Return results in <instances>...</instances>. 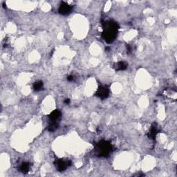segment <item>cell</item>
<instances>
[{
  "label": "cell",
  "mask_w": 177,
  "mask_h": 177,
  "mask_svg": "<svg viewBox=\"0 0 177 177\" xmlns=\"http://www.w3.org/2000/svg\"><path fill=\"white\" fill-rule=\"evenodd\" d=\"M103 32L102 38L107 43H112L117 38L119 26L118 23L113 20H107L102 22Z\"/></svg>",
  "instance_id": "1"
},
{
  "label": "cell",
  "mask_w": 177,
  "mask_h": 177,
  "mask_svg": "<svg viewBox=\"0 0 177 177\" xmlns=\"http://www.w3.org/2000/svg\"><path fill=\"white\" fill-rule=\"evenodd\" d=\"M95 150L98 157L106 158L114 150V147L109 141L102 140L96 145Z\"/></svg>",
  "instance_id": "2"
},
{
  "label": "cell",
  "mask_w": 177,
  "mask_h": 177,
  "mask_svg": "<svg viewBox=\"0 0 177 177\" xmlns=\"http://www.w3.org/2000/svg\"><path fill=\"white\" fill-rule=\"evenodd\" d=\"M55 165L57 170L61 172L70 167L71 165V160L67 158H58L55 161Z\"/></svg>",
  "instance_id": "3"
},
{
  "label": "cell",
  "mask_w": 177,
  "mask_h": 177,
  "mask_svg": "<svg viewBox=\"0 0 177 177\" xmlns=\"http://www.w3.org/2000/svg\"><path fill=\"white\" fill-rule=\"evenodd\" d=\"M110 94V89L109 86L107 85H100L95 94V96L100 98L102 100L106 99L109 97Z\"/></svg>",
  "instance_id": "4"
},
{
  "label": "cell",
  "mask_w": 177,
  "mask_h": 177,
  "mask_svg": "<svg viewBox=\"0 0 177 177\" xmlns=\"http://www.w3.org/2000/svg\"><path fill=\"white\" fill-rule=\"evenodd\" d=\"M73 10V6L71 5L67 4V2H62L60 4L59 9H58V11H59L60 14L62 15H67L70 14Z\"/></svg>",
  "instance_id": "5"
},
{
  "label": "cell",
  "mask_w": 177,
  "mask_h": 177,
  "mask_svg": "<svg viewBox=\"0 0 177 177\" xmlns=\"http://www.w3.org/2000/svg\"><path fill=\"white\" fill-rule=\"evenodd\" d=\"M160 131V129L159 127H158V126L157 125V123H154L152 125L151 127H150L149 132H148V138L149 139H152V140H154L156 136H157V134H158V132Z\"/></svg>",
  "instance_id": "6"
},
{
  "label": "cell",
  "mask_w": 177,
  "mask_h": 177,
  "mask_svg": "<svg viewBox=\"0 0 177 177\" xmlns=\"http://www.w3.org/2000/svg\"><path fill=\"white\" fill-rule=\"evenodd\" d=\"M62 116V112L60 110L55 109L50 113L49 116V120L51 121V123L53 122H58V120L60 119V117Z\"/></svg>",
  "instance_id": "7"
},
{
  "label": "cell",
  "mask_w": 177,
  "mask_h": 177,
  "mask_svg": "<svg viewBox=\"0 0 177 177\" xmlns=\"http://www.w3.org/2000/svg\"><path fill=\"white\" fill-rule=\"evenodd\" d=\"M31 168V165L28 162H24L18 167V170L23 174L28 173Z\"/></svg>",
  "instance_id": "8"
},
{
  "label": "cell",
  "mask_w": 177,
  "mask_h": 177,
  "mask_svg": "<svg viewBox=\"0 0 177 177\" xmlns=\"http://www.w3.org/2000/svg\"><path fill=\"white\" fill-rule=\"evenodd\" d=\"M128 64L124 61H120L116 63L114 65V68L116 71H125L127 68Z\"/></svg>",
  "instance_id": "9"
},
{
  "label": "cell",
  "mask_w": 177,
  "mask_h": 177,
  "mask_svg": "<svg viewBox=\"0 0 177 177\" xmlns=\"http://www.w3.org/2000/svg\"><path fill=\"white\" fill-rule=\"evenodd\" d=\"M43 88H44V84L40 80L36 81L35 83H34L33 85V90L35 91H41V90H42V89H43Z\"/></svg>",
  "instance_id": "10"
},
{
  "label": "cell",
  "mask_w": 177,
  "mask_h": 177,
  "mask_svg": "<svg viewBox=\"0 0 177 177\" xmlns=\"http://www.w3.org/2000/svg\"><path fill=\"white\" fill-rule=\"evenodd\" d=\"M58 127H59V123H58V122L50 123L49 125L47 127V129H48V131L50 132H53L55 130H57Z\"/></svg>",
  "instance_id": "11"
},
{
  "label": "cell",
  "mask_w": 177,
  "mask_h": 177,
  "mask_svg": "<svg viewBox=\"0 0 177 177\" xmlns=\"http://www.w3.org/2000/svg\"><path fill=\"white\" fill-rule=\"evenodd\" d=\"M75 76L73 75H69L67 77V80L68 82H73L75 80Z\"/></svg>",
  "instance_id": "12"
},
{
  "label": "cell",
  "mask_w": 177,
  "mask_h": 177,
  "mask_svg": "<svg viewBox=\"0 0 177 177\" xmlns=\"http://www.w3.org/2000/svg\"><path fill=\"white\" fill-rule=\"evenodd\" d=\"M127 52L128 53H131L132 52V46L131 45H129V44H128V45H127Z\"/></svg>",
  "instance_id": "13"
},
{
  "label": "cell",
  "mask_w": 177,
  "mask_h": 177,
  "mask_svg": "<svg viewBox=\"0 0 177 177\" xmlns=\"http://www.w3.org/2000/svg\"><path fill=\"white\" fill-rule=\"evenodd\" d=\"M70 99H68V98H67V99H65V101H64V102H65V104H66V105H68V104H70Z\"/></svg>",
  "instance_id": "14"
}]
</instances>
